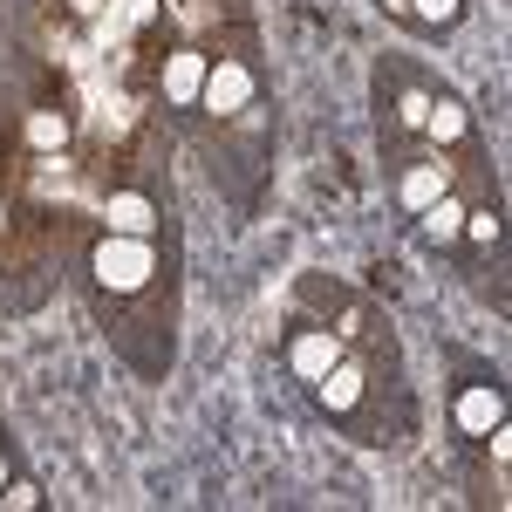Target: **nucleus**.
<instances>
[{
  "label": "nucleus",
  "instance_id": "1",
  "mask_svg": "<svg viewBox=\"0 0 512 512\" xmlns=\"http://www.w3.org/2000/svg\"><path fill=\"white\" fill-rule=\"evenodd\" d=\"M280 362L349 444H362V451L403 444V431H410L403 349H396V328L362 294L321 274H301L287 335H280Z\"/></svg>",
  "mask_w": 512,
  "mask_h": 512
},
{
  "label": "nucleus",
  "instance_id": "4",
  "mask_svg": "<svg viewBox=\"0 0 512 512\" xmlns=\"http://www.w3.org/2000/svg\"><path fill=\"white\" fill-rule=\"evenodd\" d=\"M444 410H451V431L465 451H485L492 431L506 424V383H499V369H465L451 396H444Z\"/></svg>",
  "mask_w": 512,
  "mask_h": 512
},
{
  "label": "nucleus",
  "instance_id": "8",
  "mask_svg": "<svg viewBox=\"0 0 512 512\" xmlns=\"http://www.w3.org/2000/svg\"><path fill=\"white\" fill-rule=\"evenodd\" d=\"M205 62H212V55H198V48H171V55H164V103H171V110H198Z\"/></svg>",
  "mask_w": 512,
  "mask_h": 512
},
{
  "label": "nucleus",
  "instance_id": "10",
  "mask_svg": "<svg viewBox=\"0 0 512 512\" xmlns=\"http://www.w3.org/2000/svg\"><path fill=\"white\" fill-rule=\"evenodd\" d=\"M21 478V458H14V444H7V431H0V492Z\"/></svg>",
  "mask_w": 512,
  "mask_h": 512
},
{
  "label": "nucleus",
  "instance_id": "2",
  "mask_svg": "<svg viewBox=\"0 0 512 512\" xmlns=\"http://www.w3.org/2000/svg\"><path fill=\"white\" fill-rule=\"evenodd\" d=\"M376 130L390 144H431V151H465L478 144V123L458 89L431 82L410 62H383L376 69Z\"/></svg>",
  "mask_w": 512,
  "mask_h": 512
},
{
  "label": "nucleus",
  "instance_id": "9",
  "mask_svg": "<svg viewBox=\"0 0 512 512\" xmlns=\"http://www.w3.org/2000/svg\"><path fill=\"white\" fill-rule=\"evenodd\" d=\"M0 506H7V512H35V506H41V485L21 472L14 485H7V492H0Z\"/></svg>",
  "mask_w": 512,
  "mask_h": 512
},
{
  "label": "nucleus",
  "instance_id": "6",
  "mask_svg": "<svg viewBox=\"0 0 512 512\" xmlns=\"http://www.w3.org/2000/svg\"><path fill=\"white\" fill-rule=\"evenodd\" d=\"M103 226L110 233H164V205L144 185H117L103 198Z\"/></svg>",
  "mask_w": 512,
  "mask_h": 512
},
{
  "label": "nucleus",
  "instance_id": "5",
  "mask_svg": "<svg viewBox=\"0 0 512 512\" xmlns=\"http://www.w3.org/2000/svg\"><path fill=\"white\" fill-rule=\"evenodd\" d=\"M253 96H260V76H253V62H239V55H219V62H205V89H198V110H212L219 123H233L253 110Z\"/></svg>",
  "mask_w": 512,
  "mask_h": 512
},
{
  "label": "nucleus",
  "instance_id": "3",
  "mask_svg": "<svg viewBox=\"0 0 512 512\" xmlns=\"http://www.w3.org/2000/svg\"><path fill=\"white\" fill-rule=\"evenodd\" d=\"M89 287L103 301V321H117L137 301L171 308V260H158V233H110L103 226L89 246Z\"/></svg>",
  "mask_w": 512,
  "mask_h": 512
},
{
  "label": "nucleus",
  "instance_id": "7",
  "mask_svg": "<svg viewBox=\"0 0 512 512\" xmlns=\"http://www.w3.org/2000/svg\"><path fill=\"white\" fill-rule=\"evenodd\" d=\"M376 7L403 28H417V35H451L465 21V0H376Z\"/></svg>",
  "mask_w": 512,
  "mask_h": 512
}]
</instances>
